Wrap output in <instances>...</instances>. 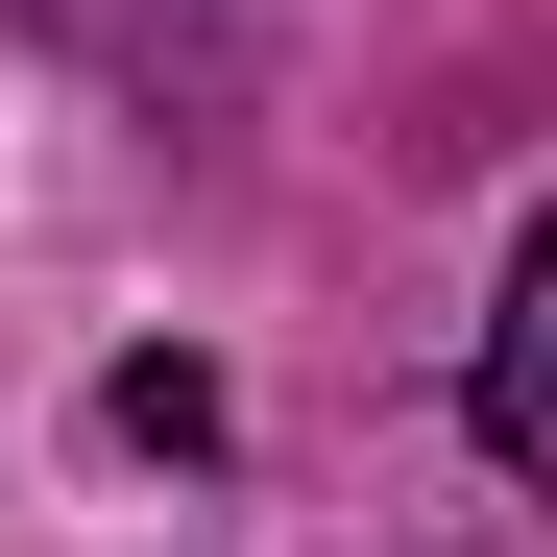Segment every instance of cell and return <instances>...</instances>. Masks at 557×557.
Returning a JSON list of instances; mask_svg holds the SVG:
<instances>
[{
  "label": "cell",
  "instance_id": "6da1fadb",
  "mask_svg": "<svg viewBox=\"0 0 557 557\" xmlns=\"http://www.w3.org/2000/svg\"><path fill=\"white\" fill-rule=\"evenodd\" d=\"M533 292H557V267H509V315H485V460L557 436V339H533Z\"/></svg>",
  "mask_w": 557,
  "mask_h": 557
},
{
  "label": "cell",
  "instance_id": "7a4b0ae2",
  "mask_svg": "<svg viewBox=\"0 0 557 557\" xmlns=\"http://www.w3.org/2000/svg\"><path fill=\"white\" fill-rule=\"evenodd\" d=\"M146 460H219V363H122V388H98Z\"/></svg>",
  "mask_w": 557,
  "mask_h": 557
}]
</instances>
